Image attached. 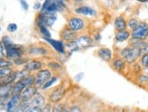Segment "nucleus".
Returning a JSON list of instances; mask_svg holds the SVG:
<instances>
[{
	"label": "nucleus",
	"mask_w": 148,
	"mask_h": 112,
	"mask_svg": "<svg viewBox=\"0 0 148 112\" xmlns=\"http://www.w3.org/2000/svg\"><path fill=\"white\" fill-rule=\"evenodd\" d=\"M23 56V51L16 47V46H13L11 48H8L5 50V57L11 61H16L17 59H20Z\"/></svg>",
	"instance_id": "9d476101"
},
{
	"label": "nucleus",
	"mask_w": 148,
	"mask_h": 112,
	"mask_svg": "<svg viewBox=\"0 0 148 112\" xmlns=\"http://www.w3.org/2000/svg\"><path fill=\"white\" fill-rule=\"evenodd\" d=\"M97 55L105 62H111L113 60L112 51L107 47H101L97 50Z\"/></svg>",
	"instance_id": "2eb2a0df"
},
{
	"label": "nucleus",
	"mask_w": 148,
	"mask_h": 112,
	"mask_svg": "<svg viewBox=\"0 0 148 112\" xmlns=\"http://www.w3.org/2000/svg\"><path fill=\"white\" fill-rule=\"evenodd\" d=\"M145 72H146V74L148 75V65L146 67H145Z\"/></svg>",
	"instance_id": "c03bdc74"
},
{
	"label": "nucleus",
	"mask_w": 148,
	"mask_h": 112,
	"mask_svg": "<svg viewBox=\"0 0 148 112\" xmlns=\"http://www.w3.org/2000/svg\"><path fill=\"white\" fill-rule=\"evenodd\" d=\"M4 49H5V47H4L3 43L0 42V59H4V57L5 55L4 52Z\"/></svg>",
	"instance_id": "c9c22d12"
},
{
	"label": "nucleus",
	"mask_w": 148,
	"mask_h": 112,
	"mask_svg": "<svg viewBox=\"0 0 148 112\" xmlns=\"http://www.w3.org/2000/svg\"><path fill=\"white\" fill-rule=\"evenodd\" d=\"M38 27H39L40 33L44 35V38H50L51 37V34H50L49 30L47 29V26H46V25H40V26H38Z\"/></svg>",
	"instance_id": "393cba45"
},
{
	"label": "nucleus",
	"mask_w": 148,
	"mask_h": 112,
	"mask_svg": "<svg viewBox=\"0 0 148 112\" xmlns=\"http://www.w3.org/2000/svg\"><path fill=\"white\" fill-rule=\"evenodd\" d=\"M136 1L141 2V3H146V2H148V0H136Z\"/></svg>",
	"instance_id": "37998d69"
},
{
	"label": "nucleus",
	"mask_w": 148,
	"mask_h": 112,
	"mask_svg": "<svg viewBox=\"0 0 148 112\" xmlns=\"http://www.w3.org/2000/svg\"><path fill=\"white\" fill-rule=\"evenodd\" d=\"M45 40L52 46L58 54H66V45L63 41L54 40V39H50V38H45Z\"/></svg>",
	"instance_id": "ddd939ff"
},
{
	"label": "nucleus",
	"mask_w": 148,
	"mask_h": 112,
	"mask_svg": "<svg viewBox=\"0 0 148 112\" xmlns=\"http://www.w3.org/2000/svg\"><path fill=\"white\" fill-rule=\"evenodd\" d=\"M16 80V71H13L12 72L5 77L2 80H0V86H3V85H9L11 83H13Z\"/></svg>",
	"instance_id": "aec40b11"
},
{
	"label": "nucleus",
	"mask_w": 148,
	"mask_h": 112,
	"mask_svg": "<svg viewBox=\"0 0 148 112\" xmlns=\"http://www.w3.org/2000/svg\"><path fill=\"white\" fill-rule=\"evenodd\" d=\"M30 102H27L28 104V106H33V107H39L41 108L42 106L45 105V98L42 95H37L36 96L33 100H30Z\"/></svg>",
	"instance_id": "412c9836"
},
{
	"label": "nucleus",
	"mask_w": 148,
	"mask_h": 112,
	"mask_svg": "<svg viewBox=\"0 0 148 112\" xmlns=\"http://www.w3.org/2000/svg\"><path fill=\"white\" fill-rule=\"evenodd\" d=\"M146 39H147V40H148V35H147V37H146Z\"/></svg>",
	"instance_id": "de8ad7c7"
},
{
	"label": "nucleus",
	"mask_w": 148,
	"mask_h": 112,
	"mask_svg": "<svg viewBox=\"0 0 148 112\" xmlns=\"http://www.w3.org/2000/svg\"><path fill=\"white\" fill-rule=\"evenodd\" d=\"M19 3H20L21 6H22V8L24 10H28L29 8V5L27 4V2L25 1V0H19Z\"/></svg>",
	"instance_id": "f704fd0d"
},
{
	"label": "nucleus",
	"mask_w": 148,
	"mask_h": 112,
	"mask_svg": "<svg viewBox=\"0 0 148 112\" xmlns=\"http://www.w3.org/2000/svg\"><path fill=\"white\" fill-rule=\"evenodd\" d=\"M36 81V77L27 75L19 80L14 86H13L12 95H20L21 92L29 86H32Z\"/></svg>",
	"instance_id": "f03ea898"
},
{
	"label": "nucleus",
	"mask_w": 148,
	"mask_h": 112,
	"mask_svg": "<svg viewBox=\"0 0 148 112\" xmlns=\"http://www.w3.org/2000/svg\"><path fill=\"white\" fill-rule=\"evenodd\" d=\"M86 24V21L83 17L78 16H70L67 19V24H66V25L68 26V27L73 29L75 32L77 33V34L85 30Z\"/></svg>",
	"instance_id": "7ed1b4c3"
},
{
	"label": "nucleus",
	"mask_w": 148,
	"mask_h": 112,
	"mask_svg": "<svg viewBox=\"0 0 148 112\" xmlns=\"http://www.w3.org/2000/svg\"><path fill=\"white\" fill-rule=\"evenodd\" d=\"M52 77V72L49 70H40L36 76L35 85L36 88H42L44 84L46 83L49 79Z\"/></svg>",
	"instance_id": "423d86ee"
},
{
	"label": "nucleus",
	"mask_w": 148,
	"mask_h": 112,
	"mask_svg": "<svg viewBox=\"0 0 148 112\" xmlns=\"http://www.w3.org/2000/svg\"><path fill=\"white\" fill-rule=\"evenodd\" d=\"M131 38V32L129 30H121V31H115L114 34V40L122 43V42H125L127 40H129Z\"/></svg>",
	"instance_id": "dca6fc26"
},
{
	"label": "nucleus",
	"mask_w": 148,
	"mask_h": 112,
	"mask_svg": "<svg viewBox=\"0 0 148 112\" xmlns=\"http://www.w3.org/2000/svg\"><path fill=\"white\" fill-rule=\"evenodd\" d=\"M63 1H65V2H67V1H69V0H63Z\"/></svg>",
	"instance_id": "49530a36"
},
{
	"label": "nucleus",
	"mask_w": 148,
	"mask_h": 112,
	"mask_svg": "<svg viewBox=\"0 0 148 112\" xmlns=\"http://www.w3.org/2000/svg\"><path fill=\"white\" fill-rule=\"evenodd\" d=\"M75 13L76 15L83 16H88V17H96L97 16V11L94 7L86 5H81L78 6H75Z\"/></svg>",
	"instance_id": "39448f33"
},
{
	"label": "nucleus",
	"mask_w": 148,
	"mask_h": 112,
	"mask_svg": "<svg viewBox=\"0 0 148 112\" xmlns=\"http://www.w3.org/2000/svg\"><path fill=\"white\" fill-rule=\"evenodd\" d=\"M64 109V105L62 103H58L57 102L55 106L52 109V112H60L62 109Z\"/></svg>",
	"instance_id": "2f4dec72"
},
{
	"label": "nucleus",
	"mask_w": 148,
	"mask_h": 112,
	"mask_svg": "<svg viewBox=\"0 0 148 112\" xmlns=\"http://www.w3.org/2000/svg\"><path fill=\"white\" fill-rule=\"evenodd\" d=\"M140 63H141V66H143L144 68L147 66L148 65V54H145L141 56Z\"/></svg>",
	"instance_id": "c756f323"
},
{
	"label": "nucleus",
	"mask_w": 148,
	"mask_h": 112,
	"mask_svg": "<svg viewBox=\"0 0 148 112\" xmlns=\"http://www.w3.org/2000/svg\"><path fill=\"white\" fill-rule=\"evenodd\" d=\"M148 35V24L140 22L136 28L131 31V38L136 40H145Z\"/></svg>",
	"instance_id": "20e7f679"
},
{
	"label": "nucleus",
	"mask_w": 148,
	"mask_h": 112,
	"mask_svg": "<svg viewBox=\"0 0 148 112\" xmlns=\"http://www.w3.org/2000/svg\"><path fill=\"white\" fill-rule=\"evenodd\" d=\"M71 112H72V111H71Z\"/></svg>",
	"instance_id": "3c124183"
},
{
	"label": "nucleus",
	"mask_w": 148,
	"mask_h": 112,
	"mask_svg": "<svg viewBox=\"0 0 148 112\" xmlns=\"http://www.w3.org/2000/svg\"><path fill=\"white\" fill-rule=\"evenodd\" d=\"M12 69L10 67H5V68H1L0 69V80H2L5 77L8 76L10 72H12Z\"/></svg>",
	"instance_id": "a878e982"
},
{
	"label": "nucleus",
	"mask_w": 148,
	"mask_h": 112,
	"mask_svg": "<svg viewBox=\"0 0 148 112\" xmlns=\"http://www.w3.org/2000/svg\"><path fill=\"white\" fill-rule=\"evenodd\" d=\"M140 51H141V54H142V55L145 54H148V44L144 46L142 49H140Z\"/></svg>",
	"instance_id": "ea45409f"
},
{
	"label": "nucleus",
	"mask_w": 148,
	"mask_h": 112,
	"mask_svg": "<svg viewBox=\"0 0 148 112\" xmlns=\"http://www.w3.org/2000/svg\"><path fill=\"white\" fill-rule=\"evenodd\" d=\"M77 33L75 32L73 29H71L70 27L66 25L65 28H64L62 31H61V38L64 42H66V43H69V42H73V41H75V39L77 38Z\"/></svg>",
	"instance_id": "1a4fd4ad"
},
{
	"label": "nucleus",
	"mask_w": 148,
	"mask_h": 112,
	"mask_svg": "<svg viewBox=\"0 0 148 112\" xmlns=\"http://www.w3.org/2000/svg\"><path fill=\"white\" fill-rule=\"evenodd\" d=\"M138 82H140L141 84H147L148 83V75L146 73H144V74H140L138 76Z\"/></svg>",
	"instance_id": "c85d7f7f"
},
{
	"label": "nucleus",
	"mask_w": 148,
	"mask_h": 112,
	"mask_svg": "<svg viewBox=\"0 0 148 112\" xmlns=\"http://www.w3.org/2000/svg\"><path fill=\"white\" fill-rule=\"evenodd\" d=\"M0 31H1V27H0Z\"/></svg>",
	"instance_id": "8fccbe9b"
},
{
	"label": "nucleus",
	"mask_w": 148,
	"mask_h": 112,
	"mask_svg": "<svg viewBox=\"0 0 148 112\" xmlns=\"http://www.w3.org/2000/svg\"><path fill=\"white\" fill-rule=\"evenodd\" d=\"M21 103L20 96L19 95H12L11 98L6 103L5 110L8 112H15L18 109V105Z\"/></svg>",
	"instance_id": "f8f14e48"
},
{
	"label": "nucleus",
	"mask_w": 148,
	"mask_h": 112,
	"mask_svg": "<svg viewBox=\"0 0 148 112\" xmlns=\"http://www.w3.org/2000/svg\"><path fill=\"white\" fill-rule=\"evenodd\" d=\"M66 90L64 88V86H58L56 89H55L49 96V100L51 102L53 103H57L59 102L62 98L65 96Z\"/></svg>",
	"instance_id": "9b49d317"
},
{
	"label": "nucleus",
	"mask_w": 148,
	"mask_h": 112,
	"mask_svg": "<svg viewBox=\"0 0 148 112\" xmlns=\"http://www.w3.org/2000/svg\"><path fill=\"white\" fill-rule=\"evenodd\" d=\"M25 112H41V108L39 107H30L27 109H25Z\"/></svg>",
	"instance_id": "72a5a7b5"
},
{
	"label": "nucleus",
	"mask_w": 148,
	"mask_h": 112,
	"mask_svg": "<svg viewBox=\"0 0 148 112\" xmlns=\"http://www.w3.org/2000/svg\"><path fill=\"white\" fill-rule=\"evenodd\" d=\"M12 90L13 87H11V84L0 86V100H5L6 98H8L10 94H12Z\"/></svg>",
	"instance_id": "6ab92c4d"
},
{
	"label": "nucleus",
	"mask_w": 148,
	"mask_h": 112,
	"mask_svg": "<svg viewBox=\"0 0 148 112\" xmlns=\"http://www.w3.org/2000/svg\"><path fill=\"white\" fill-rule=\"evenodd\" d=\"M43 67V63L41 62L38 61H30L28 62H27L25 64L24 70H25L28 72L31 71H38L41 70V68Z\"/></svg>",
	"instance_id": "f3484780"
},
{
	"label": "nucleus",
	"mask_w": 148,
	"mask_h": 112,
	"mask_svg": "<svg viewBox=\"0 0 148 112\" xmlns=\"http://www.w3.org/2000/svg\"><path fill=\"white\" fill-rule=\"evenodd\" d=\"M41 112H51V106H50V104H47L43 109H41Z\"/></svg>",
	"instance_id": "4c0bfd02"
},
{
	"label": "nucleus",
	"mask_w": 148,
	"mask_h": 112,
	"mask_svg": "<svg viewBox=\"0 0 148 112\" xmlns=\"http://www.w3.org/2000/svg\"><path fill=\"white\" fill-rule=\"evenodd\" d=\"M2 43H3V45H4V47H5V50L8 49V48H11V47L14 46V43H13V42L10 40V38L8 36H6V35L2 38Z\"/></svg>",
	"instance_id": "b1692460"
},
{
	"label": "nucleus",
	"mask_w": 148,
	"mask_h": 112,
	"mask_svg": "<svg viewBox=\"0 0 148 112\" xmlns=\"http://www.w3.org/2000/svg\"><path fill=\"white\" fill-rule=\"evenodd\" d=\"M120 55L126 62V63L132 64L141 58L142 54H141L140 49L134 47V46L129 45L121 51Z\"/></svg>",
	"instance_id": "f257e3e1"
},
{
	"label": "nucleus",
	"mask_w": 148,
	"mask_h": 112,
	"mask_svg": "<svg viewBox=\"0 0 148 112\" xmlns=\"http://www.w3.org/2000/svg\"><path fill=\"white\" fill-rule=\"evenodd\" d=\"M71 1H72L76 6H78V5H83V3H84V1H85V0H71Z\"/></svg>",
	"instance_id": "a19ab883"
},
{
	"label": "nucleus",
	"mask_w": 148,
	"mask_h": 112,
	"mask_svg": "<svg viewBox=\"0 0 148 112\" xmlns=\"http://www.w3.org/2000/svg\"><path fill=\"white\" fill-rule=\"evenodd\" d=\"M52 1L58 6V7L60 8L61 12L64 11V10H66V2L65 1H63V0H52Z\"/></svg>",
	"instance_id": "cd10ccee"
},
{
	"label": "nucleus",
	"mask_w": 148,
	"mask_h": 112,
	"mask_svg": "<svg viewBox=\"0 0 148 112\" xmlns=\"http://www.w3.org/2000/svg\"><path fill=\"white\" fill-rule=\"evenodd\" d=\"M12 64L13 62L11 61L5 60V59H0V69L5 67H10Z\"/></svg>",
	"instance_id": "7c9ffc66"
},
{
	"label": "nucleus",
	"mask_w": 148,
	"mask_h": 112,
	"mask_svg": "<svg viewBox=\"0 0 148 112\" xmlns=\"http://www.w3.org/2000/svg\"><path fill=\"white\" fill-rule=\"evenodd\" d=\"M114 26L115 31L126 30L127 29V19L123 15L117 16L114 20Z\"/></svg>",
	"instance_id": "4468645a"
},
{
	"label": "nucleus",
	"mask_w": 148,
	"mask_h": 112,
	"mask_svg": "<svg viewBox=\"0 0 148 112\" xmlns=\"http://www.w3.org/2000/svg\"><path fill=\"white\" fill-rule=\"evenodd\" d=\"M75 43L79 49H87L91 47L94 43V40L91 36L87 35H78L75 39Z\"/></svg>",
	"instance_id": "0eeeda50"
},
{
	"label": "nucleus",
	"mask_w": 148,
	"mask_h": 112,
	"mask_svg": "<svg viewBox=\"0 0 148 112\" xmlns=\"http://www.w3.org/2000/svg\"><path fill=\"white\" fill-rule=\"evenodd\" d=\"M125 66H126V62L122 57L114 59L112 62V67L116 71H119V72L123 71Z\"/></svg>",
	"instance_id": "a211bd4d"
},
{
	"label": "nucleus",
	"mask_w": 148,
	"mask_h": 112,
	"mask_svg": "<svg viewBox=\"0 0 148 112\" xmlns=\"http://www.w3.org/2000/svg\"><path fill=\"white\" fill-rule=\"evenodd\" d=\"M29 52L31 54H38V55H43V54H47V51L46 50H44L42 48H32Z\"/></svg>",
	"instance_id": "bb28decb"
},
{
	"label": "nucleus",
	"mask_w": 148,
	"mask_h": 112,
	"mask_svg": "<svg viewBox=\"0 0 148 112\" xmlns=\"http://www.w3.org/2000/svg\"><path fill=\"white\" fill-rule=\"evenodd\" d=\"M14 62L17 65H20V64H23V63H27V60H24L23 58H20V59H17V60L14 61Z\"/></svg>",
	"instance_id": "e433bc0d"
},
{
	"label": "nucleus",
	"mask_w": 148,
	"mask_h": 112,
	"mask_svg": "<svg viewBox=\"0 0 148 112\" xmlns=\"http://www.w3.org/2000/svg\"><path fill=\"white\" fill-rule=\"evenodd\" d=\"M140 21L136 17H130L127 20V28H129L130 31L134 30V28L137 27V25L139 24Z\"/></svg>",
	"instance_id": "4be33fe9"
},
{
	"label": "nucleus",
	"mask_w": 148,
	"mask_h": 112,
	"mask_svg": "<svg viewBox=\"0 0 148 112\" xmlns=\"http://www.w3.org/2000/svg\"><path fill=\"white\" fill-rule=\"evenodd\" d=\"M95 1H99V0H95Z\"/></svg>",
	"instance_id": "09e8293b"
},
{
	"label": "nucleus",
	"mask_w": 148,
	"mask_h": 112,
	"mask_svg": "<svg viewBox=\"0 0 148 112\" xmlns=\"http://www.w3.org/2000/svg\"><path fill=\"white\" fill-rule=\"evenodd\" d=\"M60 112H68V111H67V109H65V108H64V109H62V110H61Z\"/></svg>",
	"instance_id": "a18cd8bd"
},
{
	"label": "nucleus",
	"mask_w": 148,
	"mask_h": 112,
	"mask_svg": "<svg viewBox=\"0 0 148 112\" xmlns=\"http://www.w3.org/2000/svg\"><path fill=\"white\" fill-rule=\"evenodd\" d=\"M37 92V88L36 86H29L27 89H25L21 93H20V100L21 103H25L28 102L30 100H32V98H34V96L36 94Z\"/></svg>",
	"instance_id": "6e6552de"
},
{
	"label": "nucleus",
	"mask_w": 148,
	"mask_h": 112,
	"mask_svg": "<svg viewBox=\"0 0 148 112\" xmlns=\"http://www.w3.org/2000/svg\"><path fill=\"white\" fill-rule=\"evenodd\" d=\"M41 7H42L41 3H39V2L35 3V5H34V9L35 10H41Z\"/></svg>",
	"instance_id": "79ce46f5"
},
{
	"label": "nucleus",
	"mask_w": 148,
	"mask_h": 112,
	"mask_svg": "<svg viewBox=\"0 0 148 112\" xmlns=\"http://www.w3.org/2000/svg\"><path fill=\"white\" fill-rule=\"evenodd\" d=\"M57 80H58V77L57 76H54V77H51L49 80L44 84V86L42 87V90H47L48 88H50L54 83H56L57 81Z\"/></svg>",
	"instance_id": "5701e85b"
},
{
	"label": "nucleus",
	"mask_w": 148,
	"mask_h": 112,
	"mask_svg": "<svg viewBox=\"0 0 148 112\" xmlns=\"http://www.w3.org/2000/svg\"><path fill=\"white\" fill-rule=\"evenodd\" d=\"M6 29H8V32L10 33H14L17 30V25L15 24V23H11L8 25V27H6Z\"/></svg>",
	"instance_id": "473e14b6"
},
{
	"label": "nucleus",
	"mask_w": 148,
	"mask_h": 112,
	"mask_svg": "<svg viewBox=\"0 0 148 112\" xmlns=\"http://www.w3.org/2000/svg\"><path fill=\"white\" fill-rule=\"evenodd\" d=\"M49 66L54 67V68H56V69H61V68H62L61 64L57 63V62H52V63H50V64H49Z\"/></svg>",
	"instance_id": "58836bf2"
}]
</instances>
